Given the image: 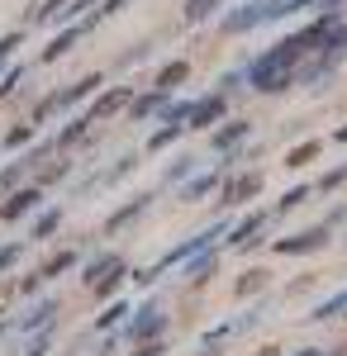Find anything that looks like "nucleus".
I'll return each instance as SVG.
<instances>
[{
	"label": "nucleus",
	"mask_w": 347,
	"mask_h": 356,
	"mask_svg": "<svg viewBox=\"0 0 347 356\" xmlns=\"http://www.w3.org/2000/svg\"><path fill=\"white\" fill-rule=\"evenodd\" d=\"M124 314H129V304H124V300H119V304H109L105 314L95 318V328H114V323H124Z\"/></svg>",
	"instance_id": "20"
},
{
	"label": "nucleus",
	"mask_w": 347,
	"mask_h": 356,
	"mask_svg": "<svg viewBox=\"0 0 347 356\" xmlns=\"http://www.w3.org/2000/svg\"><path fill=\"white\" fill-rule=\"evenodd\" d=\"M124 105H129V90H124V86H114V90H105L91 110L81 114V119H86V124H100V119H109V114H119Z\"/></svg>",
	"instance_id": "5"
},
{
	"label": "nucleus",
	"mask_w": 347,
	"mask_h": 356,
	"mask_svg": "<svg viewBox=\"0 0 347 356\" xmlns=\"http://www.w3.org/2000/svg\"><path fill=\"white\" fill-rule=\"evenodd\" d=\"M262 191V176L257 171H247V176H238V181H229V200L238 204V200H247V195H257Z\"/></svg>",
	"instance_id": "10"
},
{
	"label": "nucleus",
	"mask_w": 347,
	"mask_h": 356,
	"mask_svg": "<svg viewBox=\"0 0 347 356\" xmlns=\"http://www.w3.org/2000/svg\"><path fill=\"white\" fill-rule=\"evenodd\" d=\"M162 328H167V314H162L157 304H143V309H138V318H134V323H129V328H124V332L143 342V337H157Z\"/></svg>",
	"instance_id": "3"
},
{
	"label": "nucleus",
	"mask_w": 347,
	"mask_h": 356,
	"mask_svg": "<svg viewBox=\"0 0 347 356\" xmlns=\"http://www.w3.org/2000/svg\"><path fill=\"white\" fill-rule=\"evenodd\" d=\"M157 110H167V90H148L143 100H134V105H129V119H134V124H143L148 114H157Z\"/></svg>",
	"instance_id": "8"
},
{
	"label": "nucleus",
	"mask_w": 347,
	"mask_h": 356,
	"mask_svg": "<svg viewBox=\"0 0 347 356\" xmlns=\"http://www.w3.org/2000/svg\"><path fill=\"white\" fill-rule=\"evenodd\" d=\"M242 138H247V124H233V129H219V134H214V147L224 152V147H233V143H242Z\"/></svg>",
	"instance_id": "18"
},
{
	"label": "nucleus",
	"mask_w": 347,
	"mask_h": 356,
	"mask_svg": "<svg viewBox=\"0 0 347 356\" xmlns=\"http://www.w3.org/2000/svg\"><path fill=\"white\" fill-rule=\"evenodd\" d=\"M195 129H205V124H214V119H224V95H205L200 105H190V114H186Z\"/></svg>",
	"instance_id": "6"
},
{
	"label": "nucleus",
	"mask_w": 347,
	"mask_h": 356,
	"mask_svg": "<svg viewBox=\"0 0 347 356\" xmlns=\"http://www.w3.org/2000/svg\"><path fill=\"white\" fill-rule=\"evenodd\" d=\"M314 157H319V143H304V147H295V152H291V162H286V166H304V162H314Z\"/></svg>",
	"instance_id": "23"
},
{
	"label": "nucleus",
	"mask_w": 347,
	"mask_h": 356,
	"mask_svg": "<svg viewBox=\"0 0 347 356\" xmlns=\"http://www.w3.org/2000/svg\"><path fill=\"white\" fill-rule=\"evenodd\" d=\"M343 181H347V166H338V171H328L319 181V191H333V186H343Z\"/></svg>",
	"instance_id": "28"
},
{
	"label": "nucleus",
	"mask_w": 347,
	"mask_h": 356,
	"mask_svg": "<svg viewBox=\"0 0 347 356\" xmlns=\"http://www.w3.org/2000/svg\"><path fill=\"white\" fill-rule=\"evenodd\" d=\"M190 166H195V157H181V162H176V166H171V171H167V176H171V181H181V176H186Z\"/></svg>",
	"instance_id": "30"
},
{
	"label": "nucleus",
	"mask_w": 347,
	"mask_h": 356,
	"mask_svg": "<svg viewBox=\"0 0 347 356\" xmlns=\"http://www.w3.org/2000/svg\"><path fill=\"white\" fill-rule=\"evenodd\" d=\"M15 81H20V72H10V76L0 81V95H10V90H15Z\"/></svg>",
	"instance_id": "34"
},
{
	"label": "nucleus",
	"mask_w": 347,
	"mask_h": 356,
	"mask_svg": "<svg viewBox=\"0 0 347 356\" xmlns=\"http://www.w3.org/2000/svg\"><path fill=\"white\" fill-rule=\"evenodd\" d=\"M20 252H24V247H20V243L0 247V271H5V266H10V261H20Z\"/></svg>",
	"instance_id": "29"
},
{
	"label": "nucleus",
	"mask_w": 347,
	"mask_h": 356,
	"mask_svg": "<svg viewBox=\"0 0 347 356\" xmlns=\"http://www.w3.org/2000/svg\"><path fill=\"white\" fill-rule=\"evenodd\" d=\"M5 186H20V166H5V171H0V191H5Z\"/></svg>",
	"instance_id": "31"
},
{
	"label": "nucleus",
	"mask_w": 347,
	"mask_h": 356,
	"mask_svg": "<svg viewBox=\"0 0 347 356\" xmlns=\"http://www.w3.org/2000/svg\"><path fill=\"white\" fill-rule=\"evenodd\" d=\"M333 138H338V143H347V124H343V129H338V134H333Z\"/></svg>",
	"instance_id": "36"
},
{
	"label": "nucleus",
	"mask_w": 347,
	"mask_h": 356,
	"mask_svg": "<svg viewBox=\"0 0 347 356\" xmlns=\"http://www.w3.org/2000/svg\"><path fill=\"white\" fill-rule=\"evenodd\" d=\"M181 129H186V124H167V129H157V134L148 138V147H153V152H157V147H167V143H171V138L181 134Z\"/></svg>",
	"instance_id": "22"
},
{
	"label": "nucleus",
	"mask_w": 347,
	"mask_h": 356,
	"mask_svg": "<svg viewBox=\"0 0 347 356\" xmlns=\"http://www.w3.org/2000/svg\"><path fill=\"white\" fill-rule=\"evenodd\" d=\"M119 5H124V0H105V10H100V15H114Z\"/></svg>",
	"instance_id": "35"
},
{
	"label": "nucleus",
	"mask_w": 347,
	"mask_h": 356,
	"mask_svg": "<svg viewBox=\"0 0 347 356\" xmlns=\"http://www.w3.org/2000/svg\"><path fill=\"white\" fill-rule=\"evenodd\" d=\"M214 186H219V176H200V181H190L181 195H186V200H200V195H210Z\"/></svg>",
	"instance_id": "21"
},
{
	"label": "nucleus",
	"mask_w": 347,
	"mask_h": 356,
	"mask_svg": "<svg viewBox=\"0 0 347 356\" xmlns=\"http://www.w3.org/2000/svg\"><path fill=\"white\" fill-rule=\"evenodd\" d=\"M309 53V43L295 33V38H286V43H276L267 57H257L242 76L257 86V90H267V95H276V90H291V81H295V67H300V57Z\"/></svg>",
	"instance_id": "1"
},
{
	"label": "nucleus",
	"mask_w": 347,
	"mask_h": 356,
	"mask_svg": "<svg viewBox=\"0 0 347 356\" xmlns=\"http://www.w3.org/2000/svg\"><path fill=\"white\" fill-rule=\"evenodd\" d=\"M72 266H77V252H57L53 261H43V271H38V275H43V280H57V275L72 271Z\"/></svg>",
	"instance_id": "13"
},
{
	"label": "nucleus",
	"mask_w": 347,
	"mask_h": 356,
	"mask_svg": "<svg viewBox=\"0 0 347 356\" xmlns=\"http://www.w3.org/2000/svg\"><path fill=\"white\" fill-rule=\"evenodd\" d=\"M262 285H267V271H247L238 285H233V295H257Z\"/></svg>",
	"instance_id": "19"
},
{
	"label": "nucleus",
	"mask_w": 347,
	"mask_h": 356,
	"mask_svg": "<svg viewBox=\"0 0 347 356\" xmlns=\"http://www.w3.org/2000/svg\"><path fill=\"white\" fill-rule=\"evenodd\" d=\"M57 223H62V214H57V209H48V214L38 219V228H33V238H48V233H53Z\"/></svg>",
	"instance_id": "25"
},
{
	"label": "nucleus",
	"mask_w": 347,
	"mask_h": 356,
	"mask_svg": "<svg viewBox=\"0 0 347 356\" xmlns=\"http://www.w3.org/2000/svg\"><path fill=\"white\" fill-rule=\"evenodd\" d=\"M100 90V76H81L77 86H67V90H57V95H48V100H38V119H48V114H57V110H72V105H81L86 95H95Z\"/></svg>",
	"instance_id": "2"
},
{
	"label": "nucleus",
	"mask_w": 347,
	"mask_h": 356,
	"mask_svg": "<svg viewBox=\"0 0 347 356\" xmlns=\"http://www.w3.org/2000/svg\"><path fill=\"white\" fill-rule=\"evenodd\" d=\"M323 243H328V228H309V233L281 238V243H276V252H281V257H300V252H319Z\"/></svg>",
	"instance_id": "4"
},
{
	"label": "nucleus",
	"mask_w": 347,
	"mask_h": 356,
	"mask_svg": "<svg viewBox=\"0 0 347 356\" xmlns=\"http://www.w3.org/2000/svg\"><path fill=\"white\" fill-rule=\"evenodd\" d=\"M214 5H219V0H186V19H205Z\"/></svg>",
	"instance_id": "24"
},
{
	"label": "nucleus",
	"mask_w": 347,
	"mask_h": 356,
	"mask_svg": "<svg viewBox=\"0 0 347 356\" xmlns=\"http://www.w3.org/2000/svg\"><path fill=\"white\" fill-rule=\"evenodd\" d=\"M262 356H276V352H262Z\"/></svg>",
	"instance_id": "38"
},
{
	"label": "nucleus",
	"mask_w": 347,
	"mask_h": 356,
	"mask_svg": "<svg viewBox=\"0 0 347 356\" xmlns=\"http://www.w3.org/2000/svg\"><path fill=\"white\" fill-rule=\"evenodd\" d=\"M267 219H271L267 209H257V214H247V219H242L238 228H233V247H247V243H252V233H257V228H262Z\"/></svg>",
	"instance_id": "9"
},
{
	"label": "nucleus",
	"mask_w": 347,
	"mask_h": 356,
	"mask_svg": "<svg viewBox=\"0 0 347 356\" xmlns=\"http://www.w3.org/2000/svg\"><path fill=\"white\" fill-rule=\"evenodd\" d=\"M24 143H29V124H20V129L5 134V147H24Z\"/></svg>",
	"instance_id": "27"
},
{
	"label": "nucleus",
	"mask_w": 347,
	"mask_h": 356,
	"mask_svg": "<svg viewBox=\"0 0 347 356\" xmlns=\"http://www.w3.org/2000/svg\"><path fill=\"white\" fill-rule=\"evenodd\" d=\"M20 43H24V33H20V29H15V33H5V38H0V62H10V53H15Z\"/></svg>",
	"instance_id": "26"
},
{
	"label": "nucleus",
	"mask_w": 347,
	"mask_h": 356,
	"mask_svg": "<svg viewBox=\"0 0 347 356\" xmlns=\"http://www.w3.org/2000/svg\"><path fill=\"white\" fill-rule=\"evenodd\" d=\"M53 314H57V300H43V304H38V309H33V314H24V318H20V328H38V323H48V318H53Z\"/></svg>",
	"instance_id": "16"
},
{
	"label": "nucleus",
	"mask_w": 347,
	"mask_h": 356,
	"mask_svg": "<svg viewBox=\"0 0 347 356\" xmlns=\"http://www.w3.org/2000/svg\"><path fill=\"white\" fill-rule=\"evenodd\" d=\"M214 261H219V257H214L210 247H200V257H195V252H190V266H186V275H190V280H210Z\"/></svg>",
	"instance_id": "11"
},
{
	"label": "nucleus",
	"mask_w": 347,
	"mask_h": 356,
	"mask_svg": "<svg viewBox=\"0 0 347 356\" xmlns=\"http://www.w3.org/2000/svg\"><path fill=\"white\" fill-rule=\"evenodd\" d=\"M81 33H86V24H72L67 33H62V38H53V48H43V62H53V57H62V53H67V48H72V43L81 38Z\"/></svg>",
	"instance_id": "12"
},
{
	"label": "nucleus",
	"mask_w": 347,
	"mask_h": 356,
	"mask_svg": "<svg viewBox=\"0 0 347 356\" xmlns=\"http://www.w3.org/2000/svg\"><path fill=\"white\" fill-rule=\"evenodd\" d=\"M304 195H309V191H304V186H295V191L286 195V200H281V209H295V204H300V200H304Z\"/></svg>",
	"instance_id": "32"
},
{
	"label": "nucleus",
	"mask_w": 347,
	"mask_h": 356,
	"mask_svg": "<svg viewBox=\"0 0 347 356\" xmlns=\"http://www.w3.org/2000/svg\"><path fill=\"white\" fill-rule=\"evenodd\" d=\"M38 200H43V191H20V195H10V204H0V219H5V223L20 219V214H29Z\"/></svg>",
	"instance_id": "7"
},
{
	"label": "nucleus",
	"mask_w": 347,
	"mask_h": 356,
	"mask_svg": "<svg viewBox=\"0 0 347 356\" xmlns=\"http://www.w3.org/2000/svg\"><path fill=\"white\" fill-rule=\"evenodd\" d=\"M148 200H153V195H138L134 204H129V209H119V214H109V233H114V228H119V223H129V219H138V214H143V209H148Z\"/></svg>",
	"instance_id": "15"
},
{
	"label": "nucleus",
	"mask_w": 347,
	"mask_h": 356,
	"mask_svg": "<svg viewBox=\"0 0 347 356\" xmlns=\"http://www.w3.org/2000/svg\"><path fill=\"white\" fill-rule=\"evenodd\" d=\"M5 332H10V323H0V337H5Z\"/></svg>",
	"instance_id": "37"
},
{
	"label": "nucleus",
	"mask_w": 347,
	"mask_h": 356,
	"mask_svg": "<svg viewBox=\"0 0 347 356\" xmlns=\"http://www.w3.org/2000/svg\"><path fill=\"white\" fill-rule=\"evenodd\" d=\"M186 72H190L186 62H171V67H167V72L157 76V90H167V95H171V86H176V81H186Z\"/></svg>",
	"instance_id": "17"
},
{
	"label": "nucleus",
	"mask_w": 347,
	"mask_h": 356,
	"mask_svg": "<svg viewBox=\"0 0 347 356\" xmlns=\"http://www.w3.org/2000/svg\"><path fill=\"white\" fill-rule=\"evenodd\" d=\"M134 356H167V347H162V342H143Z\"/></svg>",
	"instance_id": "33"
},
{
	"label": "nucleus",
	"mask_w": 347,
	"mask_h": 356,
	"mask_svg": "<svg viewBox=\"0 0 347 356\" xmlns=\"http://www.w3.org/2000/svg\"><path fill=\"white\" fill-rule=\"evenodd\" d=\"M114 266H119V257H114V252H105V257H95V261L86 266V275H81V280H86V285H95V280H100L105 271H114Z\"/></svg>",
	"instance_id": "14"
}]
</instances>
